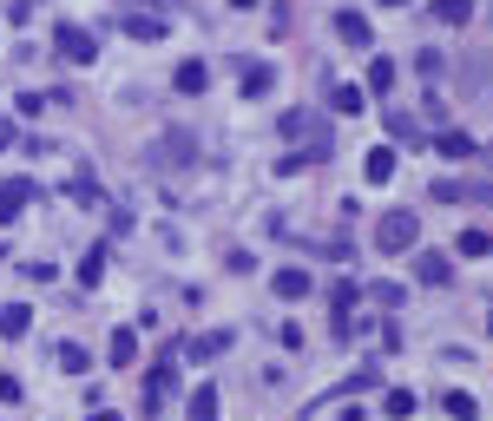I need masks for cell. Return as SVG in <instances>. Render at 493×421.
I'll return each instance as SVG.
<instances>
[{
    "label": "cell",
    "instance_id": "obj_1",
    "mask_svg": "<svg viewBox=\"0 0 493 421\" xmlns=\"http://www.w3.org/2000/svg\"><path fill=\"white\" fill-rule=\"evenodd\" d=\"M151 172H165V178H191L198 172V158H204V145H198V132H184V125H165L158 139H151Z\"/></svg>",
    "mask_w": 493,
    "mask_h": 421
},
{
    "label": "cell",
    "instance_id": "obj_2",
    "mask_svg": "<svg viewBox=\"0 0 493 421\" xmlns=\"http://www.w3.org/2000/svg\"><path fill=\"white\" fill-rule=\"evenodd\" d=\"M53 53L73 60V66H86V60H99V40H93L86 27H66V20H60V27H53Z\"/></svg>",
    "mask_w": 493,
    "mask_h": 421
},
{
    "label": "cell",
    "instance_id": "obj_3",
    "mask_svg": "<svg viewBox=\"0 0 493 421\" xmlns=\"http://www.w3.org/2000/svg\"><path fill=\"white\" fill-rule=\"evenodd\" d=\"M415 238H421V217H415V211H388L382 224H376V244H382V250H408Z\"/></svg>",
    "mask_w": 493,
    "mask_h": 421
},
{
    "label": "cell",
    "instance_id": "obj_4",
    "mask_svg": "<svg viewBox=\"0 0 493 421\" xmlns=\"http://www.w3.org/2000/svg\"><path fill=\"white\" fill-rule=\"evenodd\" d=\"M172 389H178V368H172V356H158V362H151V376H145V409L158 415Z\"/></svg>",
    "mask_w": 493,
    "mask_h": 421
},
{
    "label": "cell",
    "instance_id": "obj_5",
    "mask_svg": "<svg viewBox=\"0 0 493 421\" xmlns=\"http://www.w3.org/2000/svg\"><path fill=\"white\" fill-rule=\"evenodd\" d=\"M335 33H343V46H376V33H368V13H355V7L335 13Z\"/></svg>",
    "mask_w": 493,
    "mask_h": 421
},
{
    "label": "cell",
    "instance_id": "obj_6",
    "mask_svg": "<svg viewBox=\"0 0 493 421\" xmlns=\"http://www.w3.org/2000/svg\"><path fill=\"white\" fill-rule=\"evenodd\" d=\"M270 290H277L283 303H296V296H310V290H316V277H310V271H296V263H290V271H277V277H270Z\"/></svg>",
    "mask_w": 493,
    "mask_h": 421
},
{
    "label": "cell",
    "instance_id": "obj_7",
    "mask_svg": "<svg viewBox=\"0 0 493 421\" xmlns=\"http://www.w3.org/2000/svg\"><path fill=\"white\" fill-rule=\"evenodd\" d=\"M27 198H33V184H27V178H7V184H0V224H13Z\"/></svg>",
    "mask_w": 493,
    "mask_h": 421
},
{
    "label": "cell",
    "instance_id": "obj_8",
    "mask_svg": "<svg viewBox=\"0 0 493 421\" xmlns=\"http://www.w3.org/2000/svg\"><path fill=\"white\" fill-rule=\"evenodd\" d=\"M461 86H467V93H481V99H493V66H487L481 53L461 60Z\"/></svg>",
    "mask_w": 493,
    "mask_h": 421
},
{
    "label": "cell",
    "instance_id": "obj_9",
    "mask_svg": "<svg viewBox=\"0 0 493 421\" xmlns=\"http://www.w3.org/2000/svg\"><path fill=\"white\" fill-rule=\"evenodd\" d=\"M172 86H178L184 99H191V93H204V86H211V66H204V60H184L178 73H172Z\"/></svg>",
    "mask_w": 493,
    "mask_h": 421
},
{
    "label": "cell",
    "instance_id": "obj_10",
    "mask_svg": "<svg viewBox=\"0 0 493 421\" xmlns=\"http://www.w3.org/2000/svg\"><path fill=\"white\" fill-rule=\"evenodd\" d=\"M428 145L440 151V158H473V139H467V132H454V125H440Z\"/></svg>",
    "mask_w": 493,
    "mask_h": 421
},
{
    "label": "cell",
    "instance_id": "obj_11",
    "mask_svg": "<svg viewBox=\"0 0 493 421\" xmlns=\"http://www.w3.org/2000/svg\"><path fill=\"white\" fill-rule=\"evenodd\" d=\"M106 271H112V244H93V250H86V263H79V283L93 290V283H106Z\"/></svg>",
    "mask_w": 493,
    "mask_h": 421
},
{
    "label": "cell",
    "instance_id": "obj_12",
    "mask_svg": "<svg viewBox=\"0 0 493 421\" xmlns=\"http://www.w3.org/2000/svg\"><path fill=\"white\" fill-rule=\"evenodd\" d=\"M415 277H421V283H454V263L440 257V250H421V257H415Z\"/></svg>",
    "mask_w": 493,
    "mask_h": 421
},
{
    "label": "cell",
    "instance_id": "obj_13",
    "mask_svg": "<svg viewBox=\"0 0 493 421\" xmlns=\"http://www.w3.org/2000/svg\"><path fill=\"white\" fill-rule=\"evenodd\" d=\"M27 329H33V310H27V303H7V310H0V336H7V343H20Z\"/></svg>",
    "mask_w": 493,
    "mask_h": 421
},
{
    "label": "cell",
    "instance_id": "obj_14",
    "mask_svg": "<svg viewBox=\"0 0 493 421\" xmlns=\"http://www.w3.org/2000/svg\"><path fill=\"white\" fill-rule=\"evenodd\" d=\"M362 178H368V184H388V178H395V151H388V145H376V151L362 158Z\"/></svg>",
    "mask_w": 493,
    "mask_h": 421
},
{
    "label": "cell",
    "instance_id": "obj_15",
    "mask_svg": "<svg viewBox=\"0 0 493 421\" xmlns=\"http://www.w3.org/2000/svg\"><path fill=\"white\" fill-rule=\"evenodd\" d=\"M382 125L395 132V139H421V119H415L408 106H382Z\"/></svg>",
    "mask_w": 493,
    "mask_h": 421
},
{
    "label": "cell",
    "instance_id": "obj_16",
    "mask_svg": "<svg viewBox=\"0 0 493 421\" xmlns=\"http://www.w3.org/2000/svg\"><path fill=\"white\" fill-rule=\"evenodd\" d=\"M224 349H230V336H224V329H204V336H191V356H198V362L224 356Z\"/></svg>",
    "mask_w": 493,
    "mask_h": 421
},
{
    "label": "cell",
    "instance_id": "obj_17",
    "mask_svg": "<svg viewBox=\"0 0 493 421\" xmlns=\"http://www.w3.org/2000/svg\"><path fill=\"white\" fill-rule=\"evenodd\" d=\"M106 349H112V362H118V368L139 362V336H132V329H112V343H106Z\"/></svg>",
    "mask_w": 493,
    "mask_h": 421
},
{
    "label": "cell",
    "instance_id": "obj_18",
    "mask_svg": "<svg viewBox=\"0 0 493 421\" xmlns=\"http://www.w3.org/2000/svg\"><path fill=\"white\" fill-rule=\"evenodd\" d=\"M440 409H448L454 421H481V409H473V395H467V389H448V395H440Z\"/></svg>",
    "mask_w": 493,
    "mask_h": 421
},
{
    "label": "cell",
    "instance_id": "obj_19",
    "mask_svg": "<svg viewBox=\"0 0 493 421\" xmlns=\"http://www.w3.org/2000/svg\"><path fill=\"white\" fill-rule=\"evenodd\" d=\"M184 409H191V421H217V389H211V382H204V389H191V401H184Z\"/></svg>",
    "mask_w": 493,
    "mask_h": 421
},
{
    "label": "cell",
    "instance_id": "obj_20",
    "mask_svg": "<svg viewBox=\"0 0 493 421\" xmlns=\"http://www.w3.org/2000/svg\"><path fill=\"white\" fill-rule=\"evenodd\" d=\"M434 20H448V27H467V20H473V0H434Z\"/></svg>",
    "mask_w": 493,
    "mask_h": 421
},
{
    "label": "cell",
    "instance_id": "obj_21",
    "mask_svg": "<svg viewBox=\"0 0 493 421\" xmlns=\"http://www.w3.org/2000/svg\"><path fill=\"white\" fill-rule=\"evenodd\" d=\"M270 86H277V66H244V99H257Z\"/></svg>",
    "mask_w": 493,
    "mask_h": 421
},
{
    "label": "cell",
    "instance_id": "obj_22",
    "mask_svg": "<svg viewBox=\"0 0 493 421\" xmlns=\"http://www.w3.org/2000/svg\"><path fill=\"white\" fill-rule=\"evenodd\" d=\"M382 409L395 415V421H408V415L421 409V395H415V389H388V401H382Z\"/></svg>",
    "mask_w": 493,
    "mask_h": 421
},
{
    "label": "cell",
    "instance_id": "obj_23",
    "mask_svg": "<svg viewBox=\"0 0 493 421\" xmlns=\"http://www.w3.org/2000/svg\"><path fill=\"white\" fill-rule=\"evenodd\" d=\"M125 33H132V40H158V33H165V20H158V13H132V20H125Z\"/></svg>",
    "mask_w": 493,
    "mask_h": 421
},
{
    "label": "cell",
    "instance_id": "obj_24",
    "mask_svg": "<svg viewBox=\"0 0 493 421\" xmlns=\"http://www.w3.org/2000/svg\"><path fill=\"white\" fill-rule=\"evenodd\" d=\"M395 86V60H368V93H388Z\"/></svg>",
    "mask_w": 493,
    "mask_h": 421
},
{
    "label": "cell",
    "instance_id": "obj_25",
    "mask_svg": "<svg viewBox=\"0 0 493 421\" xmlns=\"http://www.w3.org/2000/svg\"><path fill=\"white\" fill-rule=\"evenodd\" d=\"M283 132H290V139H316V119H310V112H283Z\"/></svg>",
    "mask_w": 493,
    "mask_h": 421
},
{
    "label": "cell",
    "instance_id": "obj_26",
    "mask_svg": "<svg viewBox=\"0 0 493 421\" xmlns=\"http://www.w3.org/2000/svg\"><path fill=\"white\" fill-rule=\"evenodd\" d=\"M487 250H493V238H487V231H461V257H487Z\"/></svg>",
    "mask_w": 493,
    "mask_h": 421
},
{
    "label": "cell",
    "instance_id": "obj_27",
    "mask_svg": "<svg viewBox=\"0 0 493 421\" xmlns=\"http://www.w3.org/2000/svg\"><path fill=\"white\" fill-rule=\"evenodd\" d=\"M421 112H428V125H434V132L448 125V99H440V93H421Z\"/></svg>",
    "mask_w": 493,
    "mask_h": 421
},
{
    "label": "cell",
    "instance_id": "obj_28",
    "mask_svg": "<svg viewBox=\"0 0 493 421\" xmlns=\"http://www.w3.org/2000/svg\"><path fill=\"white\" fill-rule=\"evenodd\" d=\"M329 106H335V112H362V86H335Z\"/></svg>",
    "mask_w": 493,
    "mask_h": 421
},
{
    "label": "cell",
    "instance_id": "obj_29",
    "mask_svg": "<svg viewBox=\"0 0 493 421\" xmlns=\"http://www.w3.org/2000/svg\"><path fill=\"white\" fill-rule=\"evenodd\" d=\"M376 382H382V368H362V376H349L335 395H362V389H376Z\"/></svg>",
    "mask_w": 493,
    "mask_h": 421
},
{
    "label": "cell",
    "instance_id": "obj_30",
    "mask_svg": "<svg viewBox=\"0 0 493 421\" xmlns=\"http://www.w3.org/2000/svg\"><path fill=\"white\" fill-rule=\"evenodd\" d=\"M368 303H382V310H395V303H401V283H368Z\"/></svg>",
    "mask_w": 493,
    "mask_h": 421
},
{
    "label": "cell",
    "instance_id": "obj_31",
    "mask_svg": "<svg viewBox=\"0 0 493 421\" xmlns=\"http://www.w3.org/2000/svg\"><path fill=\"white\" fill-rule=\"evenodd\" d=\"M60 368H73V376H86V349H79V343H60Z\"/></svg>",
    "mask_w": 493,
    "mask_h": 421
},
{
    "label": "cell",
    "instance_id": "obj_32",
    "mask_svg": "<svg viewBox=\"0 0 493 421\" xmlns=\"http://www.w3.org/2000/svg\"><path fill=\"white\" fill-rule=\"evenodd\" d=\"M434 198H440V205H461L467 184H461V178H440V184H434Z\"/></svg>",
    "mask_w": 493,
    "mask_h": 421
},
{
    "label": "cell",
    "instance_id": "obj_33",
    "mask_svg": "<svg viewBox=\"0 0 493 421\" xmlns=\"http://www.w3.org/2000/svg\"><path fill=\"white\" fill-rule=\"evenodd\" d=\"M440 66H448V60H440V53H428V46H421V53H415V73H421V79H434Z\"/></svg>",
    "mask_w": 493,
    "mask_h": 421
},
{
    "label": "cell",
    "instance_id": "obj_34",
    "mask_svg": "<svg viewBox=\"0 0 493 421\" xmlns=\"http://www.w3.org/2000/svg\"><path fill=\"white\" fill-rule=\"evenodd\" d=\"M33 7H40V0H7V20H13V27H27V20H33Z\"/></svg>",
    "mask_w": 493,
    "mask_h": 421
},
{
    "label": "cell",
    "instance_id": "obj_35",
    "mask_svg": "<svg viewBox=\"0 0 493 421\" xmlns=\"http://www.w3.org/2000/svg\"><path fill=\"white\" fill-rule=\"evenodd\" d=\"M329 310L343 316V310H355V283H335V296H329Z\"/></svg>",
    "mask_w": 493,
    "mask_h": 421
},
{
    "label": "cell",
    "instance_id": "obj_36",
    "mask_svg": "<svg viewBox=\"0 0 493 421\" xmlns=\"http://www.w3.org/2000/svg\"><path fill=\"white\" fill-rule=\"evenodd\" d=\"M467 198H481V205H493V178H481V184H467Z\"/></svg>",
    "mask_w": 493,
    "mask_h": 421
},
{
    "label": "cell",
    "instance_id": "obj_37",
    "mask_svg": "<svg viewBox=\"0 0 493 421\" xmlns=\"http://www.w3.org/2000/svg\"><path fill=\"white\" fill-rule=\"evenodd\" d=\"M7 145H13V125H7V119H0V151H7Z\"/></svg>",
    "mask_w": 493,
    "mask_h": 421
},
{
    "label": "cell",
    "instance_id": "obj_38",
    "mask_svg": "<svg viewBox=\"0 0 493 421\" xmlns=\"http://www.w3.org/2000/svg\"><path fill=\"white\" fill-rule=\"evenodd\" d=\"M93 421H118V415H112V409H93Z\"/></svg>",
    "mask_w": 493,
    "mask_h": 421
},
{
    "label": "cell",
    "instance_id": "obj_39",
    "mask_svg": "<svg viewBox=\"0 0 493 421\" xmlns=\"http://www.w3.org/2000/svg\"><path fill=\"white\" fill-rule=\"evenodd\" d=\"M230 7H257V0H230Z\"/></svg>",
    "mask_w": 493,
    "mask_h": 421
},
{
    "label": "cell",
    "instance_id": "obj_40",
    "mask_svg": "<svg viewBox=\"0 0 493 421\" xmlns=\"http://www.w3.org/2000/svg\"><path fill=\"white\" fill-rule=\"evenodd\" d=\"M388 7H408V0H388Z\"/></svg>",
    "mask_w": 493,
    "mask_h": 421
},
{
    "label": "cell",
    "instance_id": "obj_41",
    "mask_svg": "<svg viewBox=\"0 0 493 421\" xmlns=\"http://www.w3.org/2000/svg\"><path fill=\"white\" fill-rule=\"evenodd\" d=\"M487 336H493V316H487Z\"/></svg>",
    "mask_w": 493,
    "mask_h": 421
},
{
    "label": "cell",
    "instance_id": "obj_42",
    "mask_svg": "<svg viewBox=\"0 0 493 421\" xmlns=\"http://www.w3.org/2000/svg\"><path fill=\"white\" fill-rule=\"evenodd\" d=\"M487 20H493V7H487Z\"/></svg>",
    "mask_w": 493,
    "mask_h": 421
},
{
    "label": "cell",
    "instance_id": "obj_43",
    "mask_svg": "<svg viewBox=\"0 0 493 421\" xmlns=\"http://www.w3.org/2000/svg\"><path fill=\"white\" fill-rule=\"evenodd\" d=\"M343 421H355V415H343Z\"/></svg>",
    "mask_w": 493,
    "mask_h": 421
}]
</instances>
